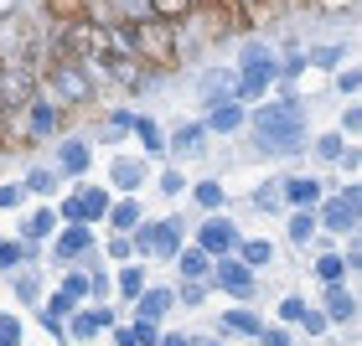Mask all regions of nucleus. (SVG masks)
<instances>
[{
    "mask_svg": "<svg viewBox=\"0 0 362 346\" xmlns=\"http://www.w3.org/2000/svg\"><path fill=\"white\" fill-rule=\"evenodd\" d=\"M254 129H259V150H274V155H295L305 145V119H300L295 98H279L274 109H259Z\"/></svg>",
    "mask_w": 362,
    "mask_h": 346,
    "instance_id": "nucleus-1",
    "label": "nucleus"
},
{
    "mask_svg": "<svg viewBox=\"0 0 362 346\" xmlns=\"http://www.w3.org/2000/svg\"><path fill=\"white\" fill-rule=\"evenodd\" d=\"M238 62H243V78H238V98H259L269 83H274V57L264 52V47H243L238 52Z\"/></svg>",
    "mask_w": 362,
    "mask_h": 346,
    "instance_id": "nucleus-2",
    "label": "nucleus"
},
{
    "mask_svg": "<svg viewBox=\"0 0 362 346\" xmlns=\"http://www.w3.org/2000/svg\"><path fill=\"white\" fill-rule=\"evenodd\" d=\"M140 249L145 253H156V258H176L181 253V222H160V227H145L140 233Z\"/></svg>",
    "mask_w": 362,
    "mask_h": 346,
    "instance_id": "nucleus-3",
    "label": "nucleus"
},
{
    "mask_svg": "<svg viewBox=\"0 0 362 346\" xmlns=\"http://www.w3.org/2000/svg\"><path fill=\"white\" fill-rule=\"evenodd\" d=\"M357 207H362V196H357V191H341L337 202H326V227L352 233V227H357Z\"/></svg>",
    "mask_w": 362,
    "mask_h": 346,
    "instance_id": "nucleus-4",
    "label": "nucleus"
},
{
    "mask_svg": "<svg viewBox=\"0 0 362 346\" xmlns=\"http://www.w3.org/2000/svg\"><path fill=\"white\" fill-rule=\"evenodd\" d=\"M233 249H238V227L223 222V217H212L202 227V253H233Z\"/></svg>",
    "mask_w": 362,
    "mask_h": 346,
    "instance_id": "nucleus-5",
    "label": "nucleus"
},
{
    "mask_svg": "<svg viewBox=\"0 0 362 346\" xmlns=\"http://www.w3.org/2000/svg\"><path fill=\"white\" fill-rule=\"evenodd\" d=\"M83 294H88V279H83V274H68V279H62V290L52 294V321H57V316H68V310L83 300Z\"/></svg>",
    "mask_w": 362,
    "mask_h": 346,
    "instance_id": "nucleus-6",
    "label": "nucleus"
},
{
    "mask_svg": "<svg viewBox=\"0 0 362 346\" xmlns=\"http://www.w3.org/2000/svg\"><path fill=\"white\" fill-rule=\"evenodd\" d=\"M88 243H93V238H88V227H83V222H73V227H62V233H57V263H68L73 253H83V249H88Z\"/></svg>",
    "mask_w": 362,
    "mask_h": 346,
    "instance_id": "nucleus-7",
    "label": "nucleus"
},
{
    "mask_svg": "<svg viewBox=\"0 0 362 346\" xmlns=\"http://www.w3.org/2000/svg\"><path fill=\"white\" fill-rule=\"evenodd\" d=\"M171 305H176L171 290H140V321H160Z\"/></svg>",
    "mask_w": 362,
    "mask_h": 346,
    "instance_id": "nucleus-8",
    "label": "nucleus"
},
{
    "mask_svg": "<svg viewBox=\"0 0 362 346\" xmlns=\"http://www.w3.org/2000/svg\"><path fill=\"white\" fill-rule=\"evenodd\" d=\"M218 279H223V290H238V294H249V290H254V274H249V263H233V258H223Z\"/></svg>",
    "mask_w": 362,
    "mask_h": 346,
    "instance_id": "nucleus-9",
    "label": "nucleus"
},
{
    "mask_svg": "<svg viewBox=\"0 0 362 346\" xmlns=\"http://www.w3.org/2000/svg\"><path fill=\"white\" fill-rule=\"evenodd\" d=\"M326 316H332V321H352V316H357L352 294L341 290V285H332V290H326Z\"/></svg>",
    "mask_w": 362,
    "mask_h": 346,
    "instance_id": "nucleus-10",
    "label": "nucleus"
},
{
    "mask_svg": "<svg viewBox=\"0 0 362 346\" xmlns=\"http://www.w3.org/2000/svg\"><path fill=\"white\" fill-rule=\"evenodd\" d=\"M223 331H238V336H259L264 326H259V316H254V310H228V316H223Z\"/></svg>",
    "mask_w": 362,
    "mask_h": 346,
    "instance_id": "nucleus-11",
    "label": "nucleus"
},
{
    "mask_svg": "<svg viewBox=\"0 0 362 346\" xmlns=\"http://www.w3.org/2000/svg\"><path fill=\"white\" fill-rule=\"evenodd\" d=\"M104 326H114L109 310H88V316H78V321H73V336H78V341H88L93 331H104Z\"/></svg>",
    "mask_w": 362,
    "mask_h": 346,
    "instance_id": "nucleus-12",
    "label": "nucleus"
},
{
    "mask_svg": "<svg viewBox=\"0 0 362 346\" xmlns=\"http://www.w3.org/2000/svg\"><path fill=\"white\" fill-rule=\"evenodd\" d=\"M176 263H181V274H187V279H202V274L212 269V258H207L202 249H192V253H176Z\"/></svg>",
    "mask_w": 362,
    "mask_h": 346,
    "instance_id": "nucleus-13",
    "label": "nucleus"
},
{
    "mask_svg": "<svg viewBox=\"0 0 362 346\" xmlns=\"http://www.w3.org/2000/svg\"><path fill=\"white\" fill-rule=\"evenodd\" d=\"M52 222H57V212L42 207V212H31V217L21 222V233H26V238H47V233H52Z\"/></svg>",
    "mask_w": 362,
    "mask_h": 346,
    "instance_id": "nucleus-14",
    "label": "nucleus"
},
{
    "mask_svg": "<svg viewBox=\"0 0 362 346\" xmlns=\"http://www.w3.org/2000/svg\"><path fill=\"white\" fill-rule=\"evenodd\" d=\"M78 207H83V222H98L109 212V196L104 191H83V196H78Z\"/></svg>",
    "mask_w": 362,
    "mask_h": 346,
    "instance_id": "nucleus-15",
    "label": "nucleus"
},
{
    "mask_svg": "<svg viewBox=\"0 0 362 346\" xmlns=\"http://www.w3.org/2000/svg\"><path fill=\"white\" fill-rule=\"evenodd\" d=\"M114 181H119V186H124V191H135V186H140V181H145V171L135 166V160H114Z\"/></svg>",
    "mask_w": 362,
    "mask_h": 346,
    "instance_id": "nucleus-16",
    "label": "nucleus"
},
{
    "mask_svg": "<svg viewBox=\"0 0 362 346\" xmlns=\"http://www.w3.org/2000/svg\"><path fill=\"white\" fill-rule=\"evenodd\" d=\"M202 135H207V124H181L171 145H176V150H197V145H202Z\"/></svg>",
    "mask_w": 362,
    "mask_h": 346,
    "instance_id": "nucleus-17",
    "label": "nucleus"
},
{
    "mask_svg": "<svg viewBox=\"0 0 362 346\" xmlns=\"http://www.w3.org/2000/svg\"><path fill=\"white\" fill-rule=\"evenodd\" d=\"M21 258H31L26 243H11V238H0V269H16Z\"/></svg>",
    "mask_w": 362,
    "mask_h": 346,
    "instance_id": "nucleus-18",
    "label": "nucleus"
},
{
    "mask_svg": "<svg viewBox=\"0 0 362 346\" xmlns=\"http://www.w3.org/2000/svg\"><path fill=\"white\" fill-rule=\"evenodd\" d=\"M135 129H140L145 150H166V135H160V124H156V119H135Z\"/></svg>",
    "mask_w": 362,
    "mask_h": 346,
    "instance_id": "nucleus-19",
    "label": "nucleus"
},
{
    "mask_svg": "<svg viewBox=\"0 0 362 346\" xmlns=\"http://www.w3.org/2000/svg\"><path fill=\"white\" fill-rule=\"evenodd\" d=\"M274 258V249L264 238H254V243H243V263H249V269H259V263H269Z\"/></svg>",
    "mask_w": 362,
    "mask_h": 346,
    "instance_id": "nucleus-20",
    "label": "nucleus"
},
{
    "mask_svg": "<svg viewBox=\"0 0 362 346\" xmlns=\"http://www.w3.org/2000/svg\"><path fill=\"white\" fill-rule=\"evenodd\" d=\"M207 124H212V129H223V135H228V129H238V124H243V109H238V104H228V109H218V114H212Z\"/></svg>",
    "mask_w": 362,
    "mask_h": 346,
    "instance_id": "nucleus-21",
    "label": "nucleus"
},
{
    "mask_svg": "<svg viewBox=\"0 0 362 346\" xmlns=\"http://www.w3.org/2000/svg\"><path fill=\"white\" fill-rule=\"evenodd\" d=\"M83 166H88V150H83V145H78V140H73V145H62V171H73V176H78Z\"/></svg>",
    "mask_w": 362,
    "mask_h": 346,
    "instance_id": "nucleus-22",
    "label": "nucleus"
},
{
    "mask_svg": "<svg viewBox=\"0 0 362 346\" xmlns=\"http://www.w3.org/2000/svg\"><path fill=\"white\" fill-rule=\"evenodd\" d=\"M316 191H321V186H316V181H305V176L285 186V196H290V202H300V207H305V202H316Z\"/></svg>",
    "mask_w": 362,
    "mask_h": 346,
    "instance_id": "nucleus-23",
    "label": "nucleus"
},
{
    "mask_svg": "<svg viewBox=\"0 0 362 346\" xmlns=\"http://www.w3.org/2000/svg\"><path fill=\"white\" fill-rule=\"evenodd\" d=\"M316 269H321V279H332V285H337L341 269H347V258H341V253H326V258H316Z\"/></svg>",
    "mask_w": 362,
    "mask_h": 346,
    "instance_id": "nucleus-24",
    "label": "nucleus"
},
{
    "mask_svg": "<svg viewBox=\"0 0 362 346\" xmlns=\"http://www.w3.org/2000/svg\"><path fill=\"white\" fill-rule=\"evenodd\" d=\"M0 346H21V321L16 316H0Z\"/></svg>",
    "mask_w": 362,
    "mask_h": 346,
    "instance_id": "nucleus-25",
    "label": "nucleus"
},
{
    "mask_svg": "<svg viewBox=\"0 0 362 346\" xmlns=\"http://www.w3.org/2000/svg\"><path fill=\"white\" fill-rule=\"evenodd\" d=\"M109 222H114V227H135V222H140V207H135V202H119Z\"/></svg>",
    "mask_w": 362,
    "mask_h": 346,
    "instance_id": "nucleus-26",
    "label": "nucleus"
},
{
    "mask_svg": "<svg viewBox=\"0 0 362 346\" xmlns=\"http://www.w3.org/2000/svg\"><path fill=\"white\" fill-rule=\"evenodd\" d=\"M129 336H135V346H156V341H160L156 321H140V326H129Z\"/></svg>",
    "mask_w": 362,
    "mask_h": 346,
    "instance_id": "nucleus-27",
    "label": "nucleus"
},
{
    "mask_svg": "<svg viewBox=\"0 0 362 346\" xmlns=\"http://www.w3.org/2000/svg\"><path fill=\"white\" fill-rule=\"evenodd\" d=\"M310 233H316V222H310L305 212H300V217H290V238L295 243H310Z\"/></svg>",
    "mask_w": 362,
    "mask_h": 346,
    "instance_id": "nucleus-28",
    "label": "nucleus"
},
{
    "mask_svg": "<svg viewBox=\"0 0 362 346\" xmlns=\"http://www.w3.org/2000/svg\"><path fill=\"white\" fill-rule=\"evenodd\" d=\"M197 202H202V207H218V202H223V186H218V181H202V186H197Z\"/></svg>",
    "mask_w": 362,
    "mask_h": 346,
    "instance_id": "nucleus-29",
    "label": "nucleus"
},
{
    "mask_svg": "<svg viewBox=\"0 0 362 346\" xmlns=\"http://www.w3.org/2000/svg\"><path fill=\"white\" fill-rule=\"evenodd\" d=\"M16 294H21V300H37V274H16Z\"/></svg>",
    "mask_w": 362,
    "mask_h": 346,
    "instance_id": "nucleus-30",
    "label": "nucleus"
},
{
    "mask_svg": "<svg viewBox=\"0 0 362 346\" xmlns=\"http://www.w3.org/2000/svg\"><path fill=\"white\" fill-rule=\"evenodd\" d=\"M119 290H124V294H140V290H145V274H140V269H124Z\"/></svg>",
    "mask_w": 362,
    "mask_h": 346,
    "instance_id": "nucleus-31",
    "label": "nucleus"
},
{
    "mask_svg": "<svg viewBox=\"0 0 362 346\" xmlns=\"http://www.w3.org/2000/svg\"><path fill=\"white\" fill-rule=\"evenodd\" d=\"M259 346H290V331H279V326L274 331H259Z\"/></svg>",
    "mask_w": 362,
    "mask_h": 346,
    "instance_id": "nucleus-32",
    "label": "nucleus"
},
{
    "mask_svg": "<svg viewBox=\"0 0 362 346\" xmlns=\"http://www.w3.org/2000/svg\"><path fill=\"white\" fill-rule=\"evenodd\" d=\"M26 186H31V191H52V186H57V181H52V176H47V171H31V176H26Z\"/></svg>",
    "mask_w": 362,
    "mask_h": 346,
    "instance_id": "nucleus-33",
    "label": "nucleus"
},
{
    "mask_svg": "<svg viewBox=\"0 0 362 346\" xmlns=\"http://www.w3.org/2000/svg\"><path fill=\"white\" fill-rule=\"evenodd\" d=\"M300 321H305V331H310V336H321V331H326V316H321V310H305Z\"/></svg>",
    "mask_w": 362,
    "mask_h": 346,
    "instance_id": "nucleus-34",
    "label": "nucleus"
},
{
    "mask_svg": "<svg viewBox=\"0 0 362 346\" xmlns=\"http://www.w3.org/2000/svg\"><path fill=\"white\" fill-rule=\"evenodd\" d=\"M57 217H68V222H83V207H78V196H68V202H62V212Z\"/></svg>",
    "mask_w": 362,
    "mask_h": 346,
    "instance_id": "nucleus-35",
    "label": "nucleus"
},
{
    "mask_svg": "<svg viewBox=\"0 0 362 346\" xmlns=\"http://www.w3.org/2000/svg\"><path fill=\"white\" fill-rule=\"evenodd\" d=\"M305 316V300H295V294H290V300H285V321H300Z\"/></svg>",
    "mask_w": 362,
    "mask_h": 346,
    "instance_id": "nucleus-36",
    "label": "nucleus"
},
{
    "mask_svg": "<svg viewBox=\"0 0 362 346\" xmlns=\"http://www.w3.org/2000/svg\"><path fill=\"white\" fill-rule=\"evenodd\" d=\"M181 300H187V305H202V285H192V279H187V290H181Z\"/></svg>",
    "mask_w": 362,
    "mask_h": 346,
    "instance_id": "nucleus-37",
    "label": "nucleus"
},
{
    "mask_svg": "<svg viewBox=\"0 0 362 346\" xmlns=\"http://www.w3.org/2000/svg\"><path fill=\"white\" fill-rule=\"evenodd\" d=\"M21 202V186H0V207H16Z\"/></svg>",
    "mask_w": 362,
    "mask_h": 346,
    "instance_id": "nucleus-38",
    "label": "nucleus"
},
{
    "mask_svg": "<svg viewBox=\"0 0 362 346\" xmlns=\"http://www.w3.org/2000/svg\"><path fill=\"white\" fill-rule=\"evenodd\" d=\"M160 346H192V336H160Z\"/></svg>",
    "mask_w": 362,
    "mask_h": 346,
    "instance_id": "nucleus-39",
    "label": "nucleus"
},
{
    "mask_svg": "<svg viewBox=\"0 0 362 346\" xmlns=\"http://www.w3.org/2000/svg\"><path fill=\"white\" fill-rule=\"evenodd\" d=\"M114 346H135V336H129V331H114Z\"/></svg>",
    "mask_w": 362,
    "mask_h": 346,
    "instance_id": "nucleus-40",
    "label": "nucleus"
},
{
    "mask_svg": "<svg viewBox=\"0 0 362 346\" xmlns=\"http://www.w3.org/2000/svg\"><path fill=\"white\" fill-rule=\"evenodd\" d=\"M202 346H223V341H202Z\"/></svg>",
    "mask_w": 362,
    "mask_h": 346,
    "instance_id": "nucleus-41",
    "label": "nucleus"
}]
</instances>
